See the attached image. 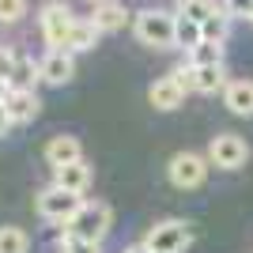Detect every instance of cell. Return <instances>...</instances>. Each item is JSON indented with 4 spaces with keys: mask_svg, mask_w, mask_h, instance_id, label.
Returning <instances> with one entry per match:
<instances>
[{
    "mask_svg": "<svg viewBox=\"0 0 253 253\" xmlns=\"http://www.w3.org/2000/svg\"><path fill=\"white\" fill-rule=\"evenodd\" d=\"M110 223H114V211H110V204L95 201L87 204L72 215V223H68V231L76 234V238H87V242H102L106 234H110Z\"/></svg>",
    "mask_w": 253,
    "mask_h": 253,
    "instance_id": "obj_3",
    "label": "cell"
},
{
    "mask_svg": "<svg viewBox=\"0 0 253 253\" xmlns=\"http://www.w3.org/2000/svg\"><path fill=\"white\" fill-rule=\"evenodd\" d=\"M4 95H8V84H0V98H4Z\"/></svg>",
    "mask_w": 253,
    "mask_h": 253,
    "instance_id": "obj_30",
    "label": "cell"
},
{
    "mask_svg": "<svg viewBox=\"0 0 253 253\" xmlns=\"http://www.w3.org/2000/svg\"><path fill=\"white\" fill-rule=\"evenodd\" d=\"M27 15V0H0V23L11 27V23H19Z\"/></svg>",
    "mask_w": 253,
    "mask_h": 253,
    "instance_id": "obj_24",
    "label": "cell"
},
{
    "mask_svg": "<svg viewBox=\"0 0 253 253\" xmlns=\"http://www.w3.org/2000/svg\"><path fill=\"white\" fill-rule=\"evenodd\" d=\"M38 27H42V38H45L49 49H64V45H68V34H72V27H76V15L61 0H45L42 11H38Z\"/></svg>",
    "mask_w": 253,
    "mask_h": 253,
    "instance_id": "obj_2",
    "label": "cell"
},
{
    "mask_svg": "<svg viewBox=\"0 0 253 253\" xmlns=\"http://www.w3.org/2000/svg\"><path fill=\"white\" fill-rule=\"evenodd\" d=\"M246 159H250V144H246L238 132H219V136H211L208 144V163L219 170H238L246 167Z\"/></svg>",
    "mask_w": 253,
    "mask_h": 253,
    "instance_id": "obj_6",
    "label": "cell"
},
{
    "mask_svg": "<svg viewBox=\"0 0 253 253\" xmlns=\"http://www.w3.org/2000/svg\"><path fill=\"white\" fill-rule=\"evenodd\" d=\"M223 102L238 117H253V80H231L223 87Z\"/></svg>",
    "mask_w": 253,
    "mask_h": 253,
    "instance_id": "obj_13",
    "label": "cell"
},
{
    "mask_svg": "<svg viewBox=\"0 0 253 253\" xmlns=\"http://www.w3.org/2000/svg\"><path fill=\"white\" fill-rule=\"evenodd\" d=\"M80 159H84V148H80L76 136H53L49 144H45V163H49L53 170L68 167V163H80Z\"/></svg>",
    "mask_w": 253,
    "mask_h": 253,
    "instance_id": "obj_12",
    "label": "cell"
},
{
    "mask_svg": "<svg viewBox=\"0 0 253 253\" xmlns=\"http://www.w3.org/2000/svg\"><path fill=\"white\" fill-rule=\"evenodd\" d=\"M38 64H42V84L49 87H64L76 76V53L68 49H49Z\"/></svg>",
    "mask_w": 253,
    "mask_h": 253,
    "instance_id": "obj_8",
    "label": "cell"
},
{
    "mask_svg": "<svg viewBox=\"0 0 253 253\" xmlns=\"http://www.w3.org/2000/svg\"><path fill=\"white\" fill-rule=\"evenodd\" d=\"M204 42V34H201V23L197 19H189V15H174V45H178V49H197V45Z\"/></svg>",
    "mask_w": 253,
    "mask_h": 253,
    "instance_id": "obj_16",
    "label": "cell"
},
{
    "mask_svg": "<svg viewBox=\"0 0 253 253\" xmlns=\"http://www.w3.org/2000/svg\"><path fill=\"white\" fill-rule=\"evenodd\" d=\"M42 80V64H34V57H23L15 61V72L8 80V91H34V84Z\"/></svg>",
    "mask_w": 253,
    "mask_h": 253,
    "instance_id": "obj_15",
    "label": "cell"
},
{
    "mask_svg": "<svg viewBox=\"0 0 253 253\" xmlns=\"http://www.w3.org/2000/svg\"><path fill=\"white\" fill-rule=\"evenodd\" d=\"M125 253H151L148 246H132V250H125Z\"/></svg>",
    "mask_w": 253,
    "mask_h": 253,
    "instance_id": "obj_29",
    "label": "cell"
},
{
    "mask_svg": "<svg viewBox=\"0 0 253 253\" xmlns=\"http://www.w3.org/2000/svg\"><path fill=\"white\" fill-rule=\"evenodd\" d=\"M95 42H98V27L91 19H76V27H72V34H68V45H64V49H68V53H87V49H95Z\"/></svg>",
    "mask_w": 253,
    "mask_h": 253,
    "instance_id": "obj_17",
    "label": "cell"
},
{
    "mask_svg": "<svg viewBox=\"0 0 253 253\" xmlns=\"http://www.w3.org/2000/svg\"><path fill=\"white\" fill-rule=\"evenodd\" d=\"M125 19H128V11H125V4H121V0H98L95 11H91V23L98 27V34L121 31V27H125Z\"/></svg>",
    "mask_w": 253,
    "mask_h": 253,
    "instance_id": "obj_11",
    "label": "cell"
},
{
    "mask_svg": "<svg viewBox=\"0 0 253 253\" xmlns=\"http://www.w3.org/2000/svg\"><path fill=\"white\" fill-rule=\"evenodd\" d=\"M178 4H189V0H178Z\"/></svg>",
    "mask_w": 253,
    "mask_h": 253,
    "instance_id": "obj_32",
    "label": "cell"
},
{
    "mask_svg": "<svg viewBox=\"0 0 253 253\" xmlns=\"http://www.w3.org/2000/svg\"><path fill=\"white\" fill-rule=\"evenodd\" d=\"M31 250V234L23 227H0V253H27Z\"/></svg>",
    "mask_w": 253,
    "mask_h": 253,
    "instance_id": "obj_19",
    "label": "cell"
},
{
    "mask_svg": "<svg viewBox=\"0 0 253 253\" xmlns=\"http://www.w3.org/2000/svg\"><path fill=\"white\" fill-rule=\"evenodd\" d=\"M57 246H61V253H102V242H87V238H76L72 231H64L61 238H57Z\"/></svg>",
    "mask_w": 253,
    "mask_h": 253,
    "instance_id": "obj_23",
    "label": "cell"
},
{
    "mask_svg": "<svg viewBox=\"0 0 253 253\" xmlns=\"http://www.w3.org/2000/svg\"><path fill=\"white\" fill-rule=\"evenodd\" d=\"M170 80H174V84H178L181 91H197V72H193L189 64H181V68H174V72H170Z\"/></svg>",
    "mask_w": 253,
    "mask_h": 253,
    "instance_id": "obj_25",
    "label": "cell"
},
{
    "mask_svg": "<svg viewBox=\"0 0 253 253\" xmlns=\"http://www.w3.org/2000/svg\"><path fill=\"white\" fill-rule=\"evenodd\" d=\"M219 11H227L223 0H189V4H181V15H189V19H197V23L211 19V15H219Z\"/></svg>",
    "mask_w": 253,
    "mask_h": 253,
    "instance_id": "obj_22",
    "label": "cell"
},
{
    "mask_svg": "<svg viewBox=\"0 0 253 253\" xmlns=\"http://www.w3.org/2000/svg\"><path fill=\"white\" fill-rule=\"evenodd\" d=\"M4 106H8L11 125H27V121H34V117H38L42 98L34 95V91H8V95H4Z\"/></svg>",
    "mask_w": 253,
    "mask_h": 253,
    "instance_id": "obj_9",
    "label": "cell"
},
{
    "mask_svg": "<svg viewBox=\"0 0 253 253\" xmlns=\"http://www.w3.org/2000/svg\"><path fill=\"white\" fill-rule=\"evenodd\" d=\"M208 64H223V42H201L189 49V68H208Z\"/></svg>",
    "mask_w": 253,
    "mask_h": 253,
    "instance_id": "obj_20",
    "label": "cell"
},
{
    "mask_svg": "<svg viewBox=\"0 0 253 253\" xmlns=\"http://www.w3.org/2000/svg\"><path fill=\"white\" fill-rule=\"evenodd\" d=\"M223 8H227V15H250L253 11V0H223Z\"/></svg>",
    "mask_w": 253,
    "mask_h": 253,
    "instance_id": "obj_27",
    "label": "cell"
},
{
    "mask_svg": "<svg viewBox=\"0 0 253 253\" xmlns=\"http://www.w3.org/2000/svg\"><path fill=\"white\" fill-rule=\"evenodd\" d=\"M193 72H197V91H201V95H215V91H223V87L231 84V80H227V68H223V64L193 68Z\"/></svg>",
    "mask_w": 253,
    "mask_h": 253,
    "instance_id": "obj_18",
    "label": "cell"
},
{
    "mask_svg": "<svg viewBox=\"0 0 253 253\" xmlns=\"http://www.w3.org/2000/svg\"><path fill=\"white\" fill-rule=\"evenodd\" d=\"M201 34H204V42H227V34H231V15L219 11V15L204 19L201 23Z\"/></svg>",
    "mask_w": 253,
    "mask_h": 253,
    "instance_id": "obj_21",
    "label": "cell"
},
{
    "mask_svg": "<svg viewBox=\"0 0 253 253\" xmlns=\"http://www.w3.org/2000/svg\"><path fill=\"white\" fill-rule=\"evenodd\" d=\"M95 4H98V0H95Z\"/></svg>",
    "mask_w": 253,
    "mask_h": 253,
    "instance_id": "obj_33",
    "label": "cell"
},
{
    "mask_svg": "<svg viewBox=\"0 0 253 253\" xmlns=\"http://www.w3.org/2000/svg\"><path fill=\"white\" fill-rule=\"evenodd\" d=\"M15 61H19V53H11L8 45H0V84H8L11 72H15Z\"/></svg>",
    "mask_w": 253,
    "mask_h": 253,
    "instance_id": "obj_26",
    "label": "cell"
},
{
    "mask_svg": "<svg viewBox=\"0 0 253 253\" xmlns=\"http://www.w3.org/2000/svg\"><path fill=\"white\" fill-rule=\"evenodd\" d=\"M132 31H136L140 45H151V49H170V45H174V15H170V11H163V8H144V11H136Z\"/></svg>",
    "mask_w": 253,
    "mask_h": 253,
    "instance_id": "obj_1",
    "label": "cell"
},
{
    "mask_svg": "<svg viewBox=\"0 0 253 253\" xmlns=\"http://www.w3.org/2000/svg\"><path fill=\"white\" fill-rule=\"evenodd\" d=\"M167 178H170V185H178V189H197V185H204V178H208V159L197 155V151H178L167 167Z\"/></svg>",
    "mask_w": 253,
    "mask_h": 253,
    "instance_id": "obj_7",
    "label": "cell"
},
{
    "mask_svg": "<svg viewBox=\"0 0 253 253\" xmlns=\"http://www.w3.org/2000/svg\"><path fill=\"white\" fill-rule=\"evenodd\" d=\"M181 98H185V91H181L170 76H163V80H155V84L148 87V102L155 106V110H163V114H167V110H178Z\"/></svg>",
    "mask_w": 253,
    "mask_h": 253,
    "instance_id": "obj_14",
    "label": "cell"
},
{
    "mask_svg": "<svg viewBox=\"0 0 253 253\" xmlns=\"http://www.w3.org/2000/svg\"><path fill=\"white\" fill-rule=\"evenodd\" d=\"M53 185H61V189L76 193V197H84V193L91 189V167L80 159V163H68V167L53 170Z\"/></svg>",
    "mask_w": 253,
    "mask_h": 253,
    "instance_id": "obj_10",
    "label": "cell"
},
{
    "mask_svg": "<svg viewBox=\"0 0 253 253\" xmlns=\"http://www.w3.org/2000/svg\"><path fill=\"white\" fill-rule=\"evenodd\" d=\"M193 242V227L185 219H167V223H155L144 238L151 253H181L185 246Z\"/></svg>",
    "mask_w": 253,
    "mask_h": 253,
    "instance_id": "obj_5",
    "label": "cell"
},
{
    "mask_svg": "<svg viewBox=\"0 0 253 253\" xmlns=\"http://www.w3.org/2000/svg\"><path fill=\"white\" fill-rule=\"evenodd\" d=\"M34 208H38V215L49 223H72V215L80 208H84V197H76V193L61 189V185H49V189L38 193V201H34Z\"/></svg>",
    "mask_w": 253,
    "mask_h": 253,
    "instance_id": "obj_4",
    "label": "cell"
},
{
    "mask_svg": "<svg viewBox=\"0 0 253 253\" xmlns=\"http://www.w3.org/2000/svg\"><path fill=\"white\" fill-rule=\"evenodd\" d=\"M11 128V117H8V106H4V98H0V136Z\"/></svg>",
    "mask_w": 253,
    "mask_h": 253,
    "instance_id": "obj_28",
    "label": "cell"
},
{
    "mask_svg": "<svg viewBox=\"0 0 253 253\" xmlns=\"http://www.w3.org/2000/svg\"><path fill=\"white\" fill-rule=\"evenodd\" d=\"M246 19H250V23H253V11H250V15H246Z\"/></svg>",
    "mask_w": 253,
    "mask_h": 253,
    "instance_id": "obj_31",
    "label": "cell"
}]
</instances>
